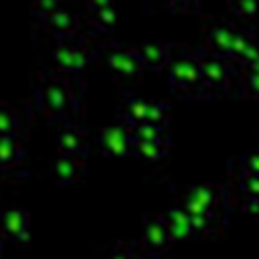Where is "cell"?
I'll return each instance as SVG.
<instances>
[{
  "instance_id": "6da1fadb",
  "label": "cell",
  "mask_w": 259,
  "mask_h": 259,
  "mask_svg": "<svg viewBox=\"0 0 259 259\" xmlns=\"http://www.w3.org/2000/svg\"><path fill=\"white\" fill-rule=\"evenodd\" d=\"M75 81L77 77H67L63 73H57L55 69L42 71L32 93L36 111L51 121L69 123L81 101V91L77 89Z\"/></svg>"
},
{
  "instance_id": "7a4b0ae2",
  "label": "cell",
  "mask_w": 259,
  "mask_h": 259,
  "mask_svg": "<svg viewBox=\"0 0 259 259\" xmlns=\"http://www.w3.org/2000/svg\"><path fill=\"white\" fill-rule=\"evenodd\" d=\"M51 59L57 73H63L67 77H79L93 59V47L81 34L59 38L53 45Z\"/></svg>"
},
{
  "instance_id": "3957f363",
  "label": "cell",
  "mask_w": 259,
  "mask_h": 259,
  "mask_svg": "<svg viewBox=\"0 0 259 259\" xmlns=\"http://www.w3.org/2000/svg\"><path fill=\"white\" fill-rule=\"evenodd\" d=\"M166 71L172 87L182 95H190L198 87H202L198 51H182L178 55H172L166 65Z\"/></svg>"
},
{
  "instance_id": "277c9868",
  "label": "cell",
  "mask_w": 259,
  "mask_h": 259,
  "mask_svg": "<svg viewBox=\"0 0 259 259\" xmlns=\"http://www.w3.org/2000/svg\"><path fill=\"white\" fill-rule=\"evenodd\" d=\"M97 148L105 154V156H127L134 154V127L127 125L123 119L105 125L99 136L95 138Z\"/></svg>"
},
{
  "instance_id": "5b68a950",
  "label": "cell",
  "mask_w": 259,
  "mask_h": 259,
  "mask_svg": "<svg viewBox=\"0 0 259 259\" xmlns=\"http://www.w3.org/2000/svg\"><path fill=\"white\" fill-rule=\"evenodd\" d=\"M198 61H200V75H202V87H227L231 79V61L219 55L208 53L206 49H198Z\"/></svg>"
},
{
  "instance_id": "8992f818",
  "label": "cell",
  "mask_w": 259,
  "mask_h": 259,
  "mask_svg": "<svg viewBox=\"0 0 259 259\" xmlns=\"http://www.w3.org/2000/svg\"><path fill=\"white\" fill-rule=\"evenodd\" d=\"M30 231V214L20 206H6L0 210V239L12 243H26Z\"/></svg>"
},
{
  "instance_id": "52a82bcc",
  "label": "cell",
  "mask_w": 259,
  "mask_h": 259,
  "mask_svg": "<svg viewBox=\"0 0 259 259\" xmlns=\"http://www.w3.org/2000/svg\"><path fill=\"white\" fill-rule=\"evenodd\" d=\"M142 245L148 255L158 257L162 255L170 245V235L164 223V214H148L144 217V233H142Z\"/></svg>"
},
{
  "instance_id": "ba28073f",
  "label": "cell",
  "mask_w": 259,
  "mask_h": 259,
  "mask_svg": "<svg viewBox=\"0 0 259 259\" xmlns=\"http://www.w3.org/2000/svg\"><path fill=\"white\" fill-rule=\"evenodd\" d=\"M40 24L51 32V36L55 40L81 34V18L75 12H71L69 8H63L61 4L49 16L40 18Z\"/></svg>"
},
{
  "instance_id": "9c48e42d",
  "label": "cell",
  "mask_w": 259,
  "mask_h": 259,
  "mask_svg": "<svg viewBox=\"0 0 259 259\" xmlns=\"http://www.w3.org/2000/svg\"><path fill=\"white\" fill-rule=\"evenodd\" d=\"M57 148L61 156H71V158H79L85 160L89 144H87V134L83 132V127L75 125V123H65L57 136Z\"/></svg>"
},
{
  "instance_id": "30bf717a",
  "label": "cell",
  "mask_w": 259,
  "mask_h": 259,
  "mask_svg": "<svg viewBox=\"0 0 259 259\" xmlns=\"http://www.w3.org/2000/svg\"><path fill=\"white\" fill-rule=\"evenodd\" d=\"M105 63L119 77H136L142 71H146V67H144L136 47L134 49H119V47L109 49L107 55H105Z\"/></svg>"
},
{
  "instance_id": "8fae6325",
  "label": "cell",
  "mask_w": 259,
  "mask_h": 259,
  "mask_svg": "<svg viewBox=\"0 0 259 259\" xmlns=\"http://www.w3.org/2000/svg\"><path fill=\"white\" fill-rule=\"evenodd\" d=\"M24 162V142L18 136H0V172H12Z\"/></svg>"
},
{
  "instance_id": "7c38bea8",
  "label": "cell",
  "mask_w": 259,
  "mask_h": 259,
  "mask_svg": "<svg viewBox=\"0 0 259 259\" xmlns=\"http://www.w3.org/2000/svg\"><path fill=\"white\" fill-rule=\"evenodd\" d=\"M51 172L59 184H73L85 174V160L59 154L51 164Z\"/></svg>"
},
{
  "instance_id": "4fadbf2b",
  "label": "cell",
  "mask_w": 259,
  "mask_h": 259,
  "mask_svg": "<svg viewBox=\"0 0 259 259\" xmlns=\"http://www.w3.org/2000/svg\"><path fill=\"white\" fill-rule=\"evenodd\" d=\"M164 223L170 235V241H186L190 237H194V231L190 227V217L186 214V210L182 206H172L166 214H164Z\"/></svg>"
},
{
  "instance_id": "5bb4252c",
  "label": "cell",
  "mask_w": 259,
  "mask_h": 259,
  "mask_svg": "<svg viewBox=\"0 0 259 259\" xmlns=\"http://www.w3.org/2000/svg\"><path fill=\"white\" fill-rule=\"evenodd\" d=\"M237 32H239V28L233 26V24H219V26H214L208 32V36H206V51L227 59L229 49H231Z\"/></svg>"
},
{
  "instance_id": "9a60e30c",
  "label": "cell",
  "mask_w": 259,
  "mask_h": 259,
  "mask_svg": "<svg viewBox=\"0 0 259 259\" xmlns=\"http://www.w3.org/2000/svg\"><path fill=\"white\" fill-rule=\"evenodd\" d=\"M142 63L146 69H154V71H162L166 69L170 57H172V51L168 49V45H158V42H146V45H140L136 47Z\"/></svg>"
},
{
  "instance_id": "2e32d148",
  "label": "cell",
  "mask_w": 259,
  "mask_h": 259,
  "mask_svg": "<svg viewBox=\"0 0 259 259\" xmlns=\"http://www.w3.org/2000/svg\"><path fill=\"white\" fill-rule=\"evenodd\" d=\"M89 20L93 22V28H99V30H109L113 24H115V8L109 0H99V2H89Z\"/></svg>"
},
{
  "instance_id": "e0dca14e",
  "label": "cell",
  "mask_w": 259,
  "mask_h": 259,
  "mask_svg": "<svg viewBox=\"0 0 259 259\" xmlns=\"http://www.w3.org/2000/svg\"><path fill=\"white\" fill-rule=\"evenodd\" d=\"M184 196L198 202L200 206H204L206 210H210L214 214L217 210V200H219V188L210 186V184H188L184 188Z\"/></svg>"
},
{
  "instance_id": "ac0fdd59",
  "label": "cell",
  "mask_w": 259,
  "mask_h": 259,
  "mask_svg": "<svg viewBox=\"0 0 259 259\" xmlns=\"http://www.w3.org/2000/svg\"><path fill=\"white\" fill-rule=\"evenodd\" d=\"M148 107H150V101L148 99H142V97H125L123 99V109H121V119L136 127L140 123L146 121V113H148Z\"/></svg>"
},
{
  "instance_id": "d6986e66",
  "label": "cell",
  "mask_w": 259,
  "mask_h": 259,
  "mask_svg": "<svg viewBox=\"0 0 259 259\" xmlns=\"http://www.w3.org/2000/svg\"><path fill=\"white\" fill-rule=\"evenodd\" d=\"M18 134H20V115L10 103L0 101V136H18Z\"/></svg>"
},
{
  "instance_id": "ffe728a7",
  "label": "cell",
  "mask_w": 259,
  "mask_h": 259,
  "mask_svg": "<svg viewBox=\"0 0 259 259\" xmlns=\"http://www.w3.org/2000/svg\"><path fill=\"white\" fill-rule=\"evenodd\" d=\"M255 42H257V38H255L251 32L239 28V32H237V36H235V40H233V45H231V49H229L227 59H229L233 65H239L241 59L245 57V53H247Z\"/></svg>"
},
{
  "instance_id": "44dd1931",
  "label": "cell",
  "mask_w": 259,
  "mask_h": 259,
  "mask_svg": "<svg viewBox=\"0 0 259 259\" xmlns=\"http://www.w3.org/2000/svg\"><path fill=\"white\" fill-rule=\"evenodd\" d=\"M170 142H148V140H136L134 142V154L146 158V160H158L166 154Z\"/></svg>"
},
{
  "instance_id": "7402d4cb",
  "label": "cell",
  "mask_w": 259,
  "mask_h": 259,
  "mask_svg": "<svg viewBox=\"0 0 259 259\" xmlns=\"http://www.w3.org/2000/svg\"><path fill=\"white\" fill-rule=\"evenodd\" d=\"M134 138L136 140H148V142H170L166 127L152 125V123H140L134 127Z\"/></svg>"
},
{
  "instance_id": "603a6c76",
  "label": "cell",
  "mask_w": 259,
  "mask_h": 259,
  "mask_svg": "<svg viewBox=\"0 0 259 259\" xmlns=\"http://www.w3.org/2000/svg\"><path fill=\"white\" fill-rule=\"evenodd\" d=\"M166 121H168V105L160 103V101H150V107L146 113V123L166 127Z\"/></svg>"
},
{
  "instance_id": "cb8c5ba5",
  "label": "cell",
  "mask_w": 259,
  "mask_h": 259,
  "mask_svg": "<svg viewBox=\"0 0 259 259\" xmlns=\"http://www.w3.org/2000/svg\"><path fill=\"white\" fill-rule=\"evenodd\" d=\"M239 188L245 196L259 198V176L255 174H239Z\"/></svg>"
},
{
  "instance_id": "d4e9b609",
  "label": "cell",
  "mask_w": 259,
  "mask_h": 259,
  "mask_svg": "<svg viewBox=\"0 0 259 259\" xmlns=\"http://www.w3.org/2000/svg\"><path fill=\"white\" fill-rule=\"evenodd\" d=\"M239 164V174H255L259 176V152H251L241 158Z\"/></svg>"
},
{
  "instance_id": "484cf974",
  "label": "cell",
  "mask_w": 259,
  "mask_h": 259,
  "mask_svg": "<svg viewBox=\"0 0 259 259\" xmlns=\"http://www.w3.org/2000/svg\"><path fill=\"white\" fill-rule=\"evenodd\" d=\"M243 71H245V77L239 81L241 89L247 91L249 95L259 97V73H255V71H247V69H243Z\"/></svg>"
},
{
  "instance_id": "4316f807",
  "label": "cell",
  "mask_w": 259,
  "mask_h": 259,
  "mask_svg": "<svg viewBox=\"0 0 259 259\" xmlns=\"http://www.w3.org/2000/svg\"><path fill=\"white\" fill-rule=\"evenodd\" d=\"M190 227H192V231H194V237L206 235V233H210V229H212V217H208V214L190 217Z\"/></svg>"
},
{
  "instance_id": "83f0119b",
  "label": "cell",
  "mask_w": 259,
  "mask_h": 259,
  "mask_svg": "<svg viewBox=\"0 0 259 259\" xmlns=\"http://www.w3.org/2000/svg\"><path fill=\"white\" fill-rule=\"evenodd\" d=\"M257 4L253 0H239L233 4V10H235V16L239 18H253L257 14Z\"/></svg>"
},
{
  "instance_id": "f1b7e54d",
  "label": "cell",
  "mask_w": 259,
  "mask_h": 259,
  "mask_svg": "<svg viewBox=\"0 0 259 259\" xmlns=\"http://www.w3.org/2000/svg\"><path fill=\"white\" fill-rule=\"evenodd\" d=\"M55 8H59V2H57V0H42V2H34L32 12H34V16L40 20V18L49 16Z\"/></svg>"
},
{
  "instance_id": "f546056e",
  "label": "cell",
  "mask_w": 259,
  "mask_h": 259,
  "mask_svg": "<svg viewBox=\"0 0 259 259\" xmlns=\"http://www.w3.org/2000/svg\"><path fill=\"white\" fill-rule=\"evenodd\" d=\"M107 259H138V255L134 253V249H132V247L117 245V247L109 253V257H107Z\"/></svg>"
},
{
  "instance_id": "4dcf8cb0",
  "label": "cell",
  "mask_w": 259,
  "mask_h": 259,
  "mask_svg": "<svg viewBox=\"0 0 259 259\" xmlns=\"http://www.w3.org/2000/svg\"><path fill=\"white\" fill-rule=\"evenodd\" d=\"M241 210L243 212H259V198L257 196H245V200L241 202Z\"/></svg>"
},
{
  "instance_id": "1f68e13d",
  "label": "cell",
  "mask_w": 259,
  "mask_h": 259,
  "mask_svg": "<svg viewBox=\"0 0 259 259\" xmlns=\"http://www.w3.org/2000/svg\"><path fill=\"white\" fill-rule=\"evenodd\" d=\"M247 71H255V73H259V59H257L253 65H249V67H247Z\"/></svg>"
},
{
  "instance_id": "d6a6232c",
  "label": "cell",
  "mask_w": 259,
  "mask_h": 259,
  "mask_svg": "<svg viewBox=\"0 0 259 259\" xmlns=\"http://www.w3.org/2000/svg\"><path fill=\"white\" fill-rule=\"evenodd\" d=\"M0 241H2V239H0ZM0 247H2V243H0Z\"/></svg>"
}]
</instances>
